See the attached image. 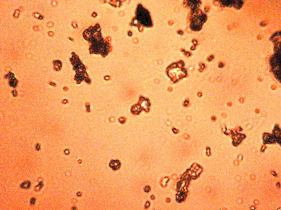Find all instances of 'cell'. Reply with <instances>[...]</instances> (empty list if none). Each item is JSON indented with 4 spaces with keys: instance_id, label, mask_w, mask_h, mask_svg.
Returning <instances> with one entry per match:
<instances>
[{
    "instance_id": "cell-1",
    "label": "cell",
    "mask_w": 281,
    "mask_h": 210,
    "mask_svg": "<svg viewBox=\"0 0 281 210\" xmlns=\"http://www.w3.org/2000/svg\"><path fill=\"white\" fill-rule=\"evenodd\" d=\"M136 19L140 24L147 27H152V22L149 12L141 4H138L137 9Z\"/></svg>"
},
{
    "instance_id": "cell-4",
    "label": "cell",
    "mask_w": 281,
    "mask_h": 210,
    "mask_svg": "<svg viewBox=\"0 0 281 210\" xmlns=\"http://www.w3.org/2000/svg\"><path fill=\"white\" fill-rule=\"evenodd\" d=\"M222 5L226 6H234V8L240 9L243 4V1H221Z\"/></svg>"
},
{
    "instance_id": "cell-7",
    "label": "cell",
    "mask_w": 281,
    "mask_h": 210,
    "mask_svg": "<svg viewBox=\"0 0 281 210\" xmlns=\"http://www.w3.org/2000/svg\"><path fill=\"white\" fill-rule=\"evenodd\" d=\"M131 110L133 113H138L140 112V106L139 105H136L135 106H133L131 109Z\"/></svg>"
},
{
    "instance_id": "cell-6",
    "label": "cell",
    "mask_w": 281,
    "mask_h": 210,
    "mask_svg": "<svg viewBox=\"0 0 281 210\" xmlns=\"http://www.w3.org/2000/svg\"><path fill=\"white\" fill-rule=\"evenodd\" d=\"M186 198V195L184 193H180V194H178L177 197V200L178 202H181L184 201Z\"/></svg>"
},
{
    "instance_id": "cell-5",
    "label": "cell",
    "mask_w": 281,
    "mask_h": 210,
    "mask_svg": "<svg viewBox=\"0 0 281 210\" xmlns=\"http://www.w3.org/2000/svg\"><path fill=\"white\" fill-rule=\"evenodd\" d=\"M109 165L110 168H112L113 170H117L120 168L121 164L119 161L113 160L110 161Z\"/></svg>"
},
{
    "instance_id": "cell-8",
    "label": "cell",
    "mask_w": 281,
    "mask_h": 210,
    "mask_svg": "<svg viewBox=\"0 0 281 210\" xmlns=\"http://www.w3.org/2000/svg\"><path fill=\"white\" fill-rule=\"evenodd\" d=\"M178 33L180 34H182L183 33V32L180 31H179Z\"/></svg>"
},
{
    "instance_id": "cell-3",
    "label": "cell",
    "mask_w": 281,
    "mask_h": 210,
    "mask_svg": "<svg viewBox=\"0 0 281 210\" xmlns=\"http://www.w3.org/2000/svg\"><path fill=\"white\" fill-rule=\"evenodd\" d=\"M280 52L276 53L273 56L272 59V68L274 74H277L278 77L280 78V74L278 72V71L280 72Z\"/></svg>"
},
{
    "instance_id": "cell-2",
    "label": "cell",
    "mask_w": 281,
    "mask_h": 210,
    "mask_svg": "<svg viewBox=\"0 0 281 210\" xmlns=\"http://www.w3.org/2000/svg\"><path fill=\"white\" fill-rule=\"evenodd\" d=\"M207 16L204 14H199L192 17L191 28L194 31H198L202 28V25L207 20Z\"/></svg>"
}]
</instances>
